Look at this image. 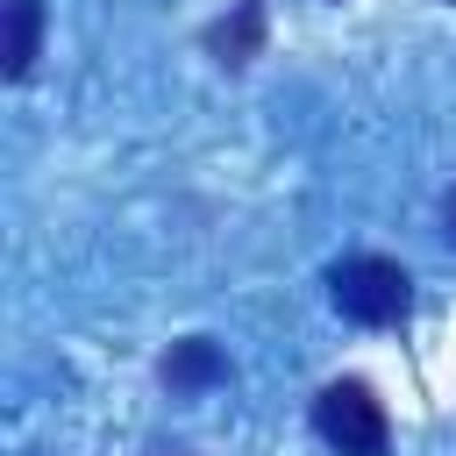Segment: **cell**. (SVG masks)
<instances>
[{"label":"cell","instance_id":"6","mask_svg":"<svg viewBox=\"0 0 456 456\" xmlns=\"http://www.w3.org/2000/svg\"><path fill=\"white\" fill-rule=\"evenodd\" d=\"M442 228H449V242H456V192L442 200Z\"/></svg>","mask_w":456,"mask_h":456},{"label":"cell","instance_id":"3","mask_svg":"<svg viewBox=\"0 0 456 456\" xmlns=\"http://www.w3.org/2000/svg\"><path fill=\"white\" fill-rule=\"evenodd\" d=\"M43 21H50L43 0H7L0 7V71L7 78H28V64L43 50Z\"/></svg>","mask_w":456,"mask_h":456},{"label":"cell","instance_id":"4","mask_svg":"<svg viewBox=\"0 0 456 456\" xmlns=\"http://www.w3.org/2000/svg\"><path fill=\"white\" fill-rule=\"evenodd\" d=\"M221 378H228V363H221V349H214L207 335L171 342V356H164V385H171V392H207V385H221Z\"/></svg>","mask_w":456,"mask_h":456},{"label":"cell","instance_id":"5","mask_svg":"<svg viewBox=\"0 0 456 456\" xmlns=\"http://www.w3.org/2000/svg\"><path fill=\"white\" fill-rule=\"evenodd\" d=\"M214 57L221 64H249L256 50H264V0H235V14L228 21H214Z\"/></svg>","mask_w":456,"mask_h":456},{"label":"cell","instance_id":"1","mask_svg":"<svg viewBox=\"0 0 456 456\" xmlns=\"http://www.w3.org/2000/svg\"><path fill=\"white\" fill-rule=\"evenodd\" d=\"M328 299H335L342 321L392 328V321H406V306H413V278H406L392 256H342V264L328 271Z\"/></svg>","mask_w":456,"mask_h":456},{"label":"cell","instance_id":"2","mask_svg":"<svg viewBox=\"0 0 456 456\" xmlns=\"http://www.w3.org/2000/svg\"><path fill=\"white\" fill-rule=\"evenodd\" d=\"M314 428H321V442H328L335 456H385V449H392V413H385V399H378L370 385H356V378H335V385L314 399Z\"/></svg>","mask_w":456,"mask_h":456}]
</instances>
